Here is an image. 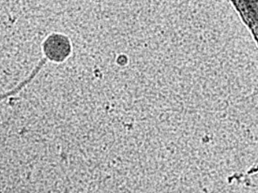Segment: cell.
I'll use <instances>...</instances> for the list:
<instances>
[{"instance_id":"obj_1","label":"cell","mask_w":258,"mask_h":193,"mask_svg":"<svg viewBox=\"0 0 258 193\" xmlns=\"http://www.w3.org/2000/svg\"><path fill=\"white\" fill-rule=\"evenodd\" d=\"M229 4L236 12L238 18L249 31L251 39L257 46V1L230 0Z\"/></svg>"}]
</instances>
